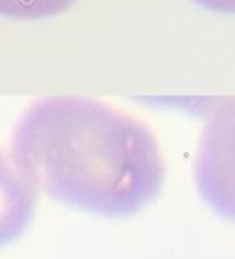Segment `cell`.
<instances>
[{"instance_id":"3957f363","label":"cell","mask_w":235,"mask_h":259,"mask_svg":"<svg viewBox=\"0 0 235 259\" xmlns=\"http://www.w3.org/2000/svg\"><path fill=\"white\" fill-rule=\"evenodd\" d=\"M77 0H0V17L19 20L48 19L65 13Z\"/></svg>"},{"instance_id":"7a4b0ae2","label":"cell","mask_w":235,"mask_h":259,"mask_svg":"<svg viewBox=\"0 0 235 259\" xmlns=\"http://www.w3.org/2000/svg\"><path fill=\"white\" fill-rule=\"evenodd\" d=\"M39 191L0 149V248L17 243L35 217Z\"/></svg>"},{"instance_id":"277c9868","label":"cell","mask_w":235,"mask_h":259,"mask_svg":"<svg viewBox=\"0 0 235 259\" xmlns=\"http://www.w3.org/2000/svg\"><path fill=\"white\" fill-rule=\"evenodd\" d=\"M200 8L210 11H215V13H228L231 15L235 10V0H193Z\"/></svg>"},{"instance_id":"6da1fadb","label":"cell","mask_w":235,"mask_h":259,"mask_svg":"<svg viewBox=\"0 0 235 259\" xmlns=\"http://www.w3.org/2000/svg\"><path fill=\"white\" fill-rule=\"evenodd\" d=\"M11 156L37 191L107 219L134 217L164 188L153 131L85 96H50L30 107L13 133Z\"/></svg>"}]
</instances>
